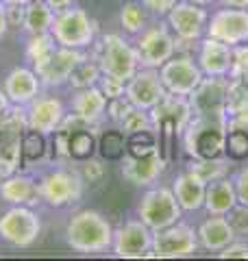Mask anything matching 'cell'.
<instances>
[{
	"mask_svg": "<svg viewBox=\"0 0 248 261\" xmlns=\"http://www.w3.org/2000/svg\"><path fill=\"white\" fill-rule=\"evenodd\" d=\"M196 233H198V244H201L205 250H213V252L222 250L235 240L233 226L222 216H211L209 220H205Z\"/></svg>",
	"mask_w": 248,
	"mask_h": 261,
	"instance_id": "obj_26",
	"label": "cell"
},
{
	"mask_svg": "<svg viewBox=\"0 0 248 261\" xmlns=\"http://www.w3.org/2000/svg\"><path fill=\"white\" fill-rule=\"evenodd\" d=\"M187 170L194 172L203 183H211V181H216V178L227 176L229 166L220 159H194Z\"/></svg>",
	"mask_w": 248,
	"mask_h": 261,
	"instance_id": "obj_35",
	"label": "cell"
},
{
	"mask_svg": "<svg viewBox=\"0 0 248 261\" xmlns=\"http://www.w3.org/2000/svg\"><path fill=\"white\" fill-rule=\"evenodd\" d=\"M205 187L207 183H203L194 172H181L175 183H172V192H175L179 205L183 211H198L205 205Z\"/></svg>",
	"mask_w": 248,
	"mask_h": 261,
	"instance_id": "obj_27",
	"label": "cell"
},
{
	"mask_svg": "<svg viewBox=\"0 0 248 261\" xmlns=\"http://www.w3.org/2000/svg\"><path fill=\"white\" fill-rule=\"evenodd\" d=\"M3 89L11 105H15V107H27L29 102H33L41 94L44 85H41L37 72L33 70L31 65H18V68H13L9 74L5 76Z\"/></svg>",
	"mask_w": 248,
	"mask_h": 261,
	"instance_id": "obj_20",
	"label": "cell"
},
{
	"mask_svg": "<svg viewBox=\"0 0 248 261\" xmlns=\"http://www.w3.org/2000/svg\"><path fill=\"white\" fill-rule=\"evenodd\" d=\"M70 109L74 116L85 120L87 124L101 128L103 120L107 118V98L101 89H98V85L85 87V89H74Z\"/></svg>",
	"mask_w": 248,
	"mask_h": 261,
	"instance_id": "obj_24",
	"label": "cell"
},
{
	"mask_svg": "<svg viewBox=\"0 0 248 261\" xmlns=\"http://www.w3.org/2000/svg\"><path fill=\"white\" fill-rule=\"evenodd\" d=\"M98 89L105 94L107 100L111 98H118V96H124V89H127V83L115 76H109V74H103L101 81H98Z\"/></svg>",
	"mask_w": 248,
	"mask_h": 261,
	"instance_id": "obj_42",
	"label": "cell"
},
{
	"mask_svg": "<svg viewBox=\"0 0 248 261\" xmlns=\"http://www.w3.org/2000/svg\"><path fill=\"white\" fill-rule=\"evenodd\" d=\"M207 35L229 44L231 48L248 42V11L246 9H220L207 22Z\"/></svg>",
	"mask_w": 248,
	"mask_h": 261,
	"instance_id": "obj_17",
	"label": "cell"
},
{
	"mask_svg": "<svg viewBox=\"0 0 248 261\" xmlns=\"http://www.w3.org/2000/svg\"><path fill=\"white\" fill-rule=\"evenodd\" d=\"M9 33V22H7V5L0 3V39Z\"/></svg>",
	"mask_w": 248,
	"mask_h": 261,
	"instance_id": "obj_48",
	"label": "cell"
},
{
	"mask_svg": "<svg viewBox=\"0 0 248 261\" xmlns=\"http://www.w3.org/2000/svg\"><path fill=\"white\" fill-rule=\"evenodd\" d=\"M198 65L207 76H229L231 65H233V48L207 35V39L201 42Z\"/></svg>",
	"mask_w": 248,
	"mask_h": 261,
	"instance_id": "obj_23",
	"label": "cell"
},
{
	"mask_svg": "<svg viewBox=\"0 0 248 261\" xmlns=\"http://www.w3.org/2000/svg\"><path fill=\"white\" fill-rule=\"evenodd\" d=\"M187 3H194V5H209L211 0H187Z\"/></svg>",
	"mask_w": 248,
	"mask_h": 261,
	"instance_id": "obj_53",
	"label": "cell"
},
{
	"mask_svg": "<svg viewBox=\"0 0 248 261\" xmlns=\"http://www.w3.org/2000/svg\"><path fill=\"white\" fill-rule=\"evenodd\" d=\"M74 163H77L81 176L85 178V181H89V183L101 181V178L105 176V172H107L105 163H103L101 159H94V157H89V159H85V161H74Z\"/></svg>",
	"mask_w": 248,
	"mask_h": 261,
	"instance_id": "obj_39",
	"label": "cell"
},
{
	"mask_svg": "<svg viewBox=\"0 0 248 261\" xmlns=\"http://www.w3.org/2000/svg\"><path fill=\"white\" fill-rule=\"evenodd\" d=\"M165 166L168 163H165V159L159 152L146 154V157H129V154H124L122 176H124V181H129L135 187H148L161 176Z\"/></svg>",
	"mask_w": 248,
	"mask_h": 261,
	"instance_id": "obj_22",
	"label": "cell"
},
{
	"mask_svg": "<svg viewBox=\"0 0 248 261\" xmlns=\"http://www.w3.org/2000/svg\"><path fill=\"white\" fill-rule=\"evenodd\" d=\"M124 96L133 102V107L151 111L157 102H161L168 92L161 83L159 70L157 68H139L133 76L127 81V89Z\"/></svg>",
	"mask_w": 248,
	"mask_h": 261,
	"instance_id": "obj_16",
	"label": "cell"
},
{
	"mask_svg": "<svg viewBox=\"0 0 248 261\" xmlns=\"http://www.w3.org/2000/svg\"><path fill=\"white\" fill-rule=\"evenodd\" d=\"M248 109V79H231L227 87V118Z\"/></svg>",
	"mask_w": 248,
	"mask_h": 261,
	"instance_id": "obj_36",
	"label": "cell"
},
{
	"mask_svg": "<svg viewBox=\"0 0 248 261\" xmlns=\"http://www.w3.org/2000/svg\"><path fill=\"white\" fill-rule=\"evenodd\" d=\"M220 257L222 259H248V244H244V242H231L229 246H225L220 250Z\"/></svg>",
	"mask_w": 248,
	"mask_h": 261,
	"instance_id": "obj_46",
	"label": "cell"
},
{
	"mask_svg": "<svg viewBox=\"0 0 248 261\" xmlns=\"http://www.w3.org/2000/svg\"><path fill=\"white\" fill-rule=\"evenodd\" d=\"M101 65L103 74L127 81L139 70V59L135 46H131L127 39L118 33H107L98 42L92 44V55Z\"/></svg>",
	"mask_w": 248,
	"mask_h": 261,
	"instance_id": "obj_5",
	"label": "cell"
},
{
	"mask_svg": "<svg viewBox=\"0 0 248 261\" xmlns=\"http://www.w3.org/2000/svg\"><path fill=\"white\" fill-rule=\"evenodd\" d=\"M159 152L155 130H139V133L127 135V154L129 157H146V154Z\"/></svg>",
	"mask_w": 248,
	"mask_h": 261,
	"instance_id": "obj_34",
	"label": "cell"
},
{
	"mask_svg": "<svg viewBox=\"0 0 248 261\" xmlns=\"http://www.w3.org/2000/svg\"><path fill=\"white\" fill-rule=\"evenodd\" d=\"M0 200L7 205H24V207H37L41 202L37 178L24 172H13L9 176L0 178Z\"/></svg>",
	"mask_w": 248,
	"mask_h": 261,
	"instance_id": "obj_21",
	"label": "cell"
},
{
	"mask_svg": "<svg viewBox=\"0 0 248 261\" xmlns=\"http://www.w3.org/2000/svg\"><path fill=\"white\" fill-rule=\"evenodd\" d=\"M87 53L85 50H77V48H65V46H57L55 53L51 55L48 63L37 72V76L41 81V85L46 89L53 87H61L70 81V74L74 68L85 59Z\"/></svg>",
	"mask_w": 248,
	"mask_h": 261,
	"instance_id": "obj_19",
	"label": "cell"
},
{
	"mask_svg": "<svg viewBox=\"0 0 248 261\" xmlns=\"http://www.w3.org/2000/svg\"><path fill=\"white\" fill-rule=\"evenodd\" d=\"M41 216L35 207L11 205L0 216V242L11 248H31L41 235Z\"/></svg>",
	"mask_w": 248,
	"mask_h": 261,
	"instance_id": "obj_7",
	"label": "cell"
},
{
	"mask_svg": "<svg viewBox=\"0 0 248 261\" xmlns=\"http://www.w3.org/2000/svg\"><path fill=\"white\" fill-rule=\"evenodd\" d=\"M111 250L120 259H142L151 257L153 250V231L142 220H129L120 228H113Z\"/></svg>",
	"mask_w": 248,
	"mask_h": 261,
	"instance_id": "obj_14",
	"label": "cell"
},
{
	"mask_svg": "<svg viewBox=\"0 0 248 261\" xmlns=\"http://www.w3.org/2000/svg\"><path fill=\"white\" fill-rule=\"evenodd\" d=\"M24 111H27L29 128L37 130V133L46 137H53V133L59 128L63 118L68 116L65 102L59 96H51V94H39L35 100L24 107Z\"/></svg>",
	"mask_w": 248,
	"mask_h": 261,
	"instance_id": "obj_15",
	"label": "cell"
},
{
	"mask_svg": "<svg viewBox=\"0 0 248 261\" xmlns=\"http://www.w3.org/2000/svg\"><path fill=\"white\" fill-rule=\"evenodd\" d=\"M198 248V233L189 224L175 222L153 233L151 257L157 259H183L192 257Z\"/></svg>",
	"mask_w": 248,
	"mask_h": 261,
	"instance_id": "obj_11",
	"label": "cell"
},
{
	"mask_svg": "<svg viewBox=\"0 0 248 261\" xmlns=\"http://www.w3.org/2000/svg\"><path fill=\"white\" fill-rule=\"evenodd\" d=\"M231 79H248V46H237L233 50V65Z\"/></svg>",
	"mask_w": 248,
	"mask_h": 261,
	"instance_id": "obj_43",
	"label": "cell"
},
{
	"mask_svg": "<svg viewBox=\"0 0 248 261\" xmlns=\"http://www.w3.org/2000/svg\"><path fill=\"white\" fill-rule=\"evenodd\" d=\"M46 135L37 133V130H27V135H24V144H22V154H24V161L29 163H39L41 157L46 154Z\"/></svg>",
	"mask_w": 248,
	"mask_h": 261,
	"instance_id": "obj_38",
	"label": "cell"
},
{
	"mask_svg": "<svg viewBox=\"0 0 248 261\" xmlns=\"http://www.w3.org/2000/svg\"><path fill=\"white\" fill-rule=\"evenodd\" d=\"M103 76V70L101 65H98V61L94 59V57H85L77 68H74V72L70 74V87L72 89H85V87H94L98 85V81H101Z\"/></svg>",
	"mask_w": 248,
	"mask_h": 261,
	"instance_id": "obj_32",
	"label": "cell"
},
{
	"mask_svg": "<svg viewBox=\"0 0 248 261\" xmlns=\"http://www.w3.org/2000/svg\"><path fill=\"white\" fill-rule=\"evenodd\" d=\"M181 205L177 196L168 187H153L148 190L137 207V218L151 228V231H161V228L175 224L181 220Z\"/></svg>",
	"mask_w": 248,
	"mask_h": 261,
	"instance_id": "obj_10",
	"label": "cell"
},
{
	"mask_svg": "<svg viewBox=\"0 0 248 261\" xmlns=\"http://www.w3.org/2000/svg\"><path fill=\"white\" fill-rule=\"evenodd\" d=\"M237 205V194L233 181L227 176L216 178L205 187V209L209 216H229V211Z\"/></svg>",
	"mask_w": 248,
	"mask_h": 261,
	"instance_id": "obj_25",
	"label": "cell"
},
{
	"mask_svg": "<svg viewBox=\"0 0 248 261\" xmlns=\"http://www.w3.org/2000/svg\"><path fill=\"white\" fill-rule=\"evenodd\" d=\"M139 68H157L175 57V35L165 24H155L151 29H144L137 35L135 42Z\"/></svg>",
	"mask_w": 248,
	"mask_h": 261,
	"instance_id": "obj_12",
	"label": "cell"
},
{
	"mask_svg": "<svg viewBox=\"0 0 248 261\" xmlns=\"http://www.w3.org/2000/svg\"><path fill=\"white\" fill-rule=\"evenodd\" d=\"M98 152L107 161H122V157L127 154V135L118 126L103 130L98 137Z\"/></svg>",
	"mask_w": 248,
	"mask_h": 261,
	"instance_id": "obj_30",
	"label": "cell"
},
{
	"mask_svg": "<svg viewBox=\"0 0 248 261\" xmlns=\"http://www.w3.org/2000/svg\"><path fill=\"white\" fill-rule=\"evenodd\" d=\"M227 87H229V79L225 76L203 79L198 87L187 96L192 116L227 126Z\"/></svg>",
	"mask_w": 248,
	"mask_h": 261,
	"instance_id": "obj_9",
	"label": "cell"
},
{
	"mask_svg": "<svg viewBox=\"0 0 248 261\" xmlns=\"http://www.w3.org/2000/svg\"><path fill=\"white\" fill-rule=\"evenodd\" d=\"M24 13H27V5H7V22H9V29L24 27Z\"/></svg>",
	"mask_w": 248,
	"mask_h": 261,
	"instance_id": "obj_45",
	"label": "cell"
},
{
	"mask_svg": "<svg viewBox=\"0 0 248 261\" xmlns=\"http://www.w3.org/2000/svg\"><path fill=\"white\" fill-rule=\"evenodd\" d=\"M146 9H151L153 13H159V15H165L172 7H175L179 0H139Z\"/></svg>",
	"mask_w": 248,
	"mask_h": 261,
	"instance_id": "obj_47",
	"label": "cell"
},
{
	"mask_svg": "<svg viewBox=\"0 0 248 261\" xmlns=\"http://www.w3.org/2000/svg\"><path fill=\"white\" fill-rule=\"evenodd\" d=\"M51 35L55 37L57 46L87 50L92 48L98 35V22L81 7H65L55 11V20L51 27Z\"/></svg>",
	"mask_w": 248,
	"mask_h": 261,
	"instance_id": "obj_4",
	"label": "cell"
},
{
	"mask_svg": "<svg viewBox=\"0 0 248 261\" xmlns=\"http://www.w3.org/2000/svg\"><path fill=\"white\" fill-rule=\"evenodd\" d=\"M222 3L229 7H235V9H246L248 7V0H222Z\"/></svg>",
	"mask_w": 248,
	"mask_h": 261,
	"instance_id": "obj_51",
	"label": "cell"
},
{
	"mask_svg": "<svg viewBox=\"0 0 248 261\" xmlns=\"http://www.w3.org/2000/svg\"><path fill=\"white\" fill-rule=\"evenodd\" d=\"M41 202H46L53 209H63L77 205L85 192V178L81 176L77 163L74 166H63L59 161L57 166L44 170L37 176Z\"/></svg>",
	"mask_w": 248,
	"mask_h": 261,
	"instance_id": "obj_3",
	"label": "cell"
},
{
	"mask_svg": "<svg viewBox=\"0 0 248 261\" xmlns=\"http://www.w3.org/2000/svg\"><path fill=\"white\" fill-rule=\"evenodd\" d=\"M0 3H5V5H29L31 0H0Z\"/></svg>",
	"mask_w": 248,
	"mask_h": 261,
	"instance_id": "obj_52",
	"label": "cell"
},
{
	"mask_svg": "<svg viewBox=\"0 0 248 261\" xmlns=\"http://www.w3.org/2000/svg\"><path fill=\"white\" fill-rule=\"evenodd\" d=\"M225 124L192 116L181 135L185 152L192 159H220L225 154Z\"/></svg>",
	"mask_w": 248,
	"mask_h": 261,
	"instance_id": "obj_8",
	"label": "cell"
},
{
	"mask_svg": "<svg viewBox=\"0 0 248 261\" xmlns=\"http://www.w3.org/2000/svg\"><path fill=\"white\" fill-rule=\"evenodd\" d=\"M151 113L153 130L159 144V154L165 159V163L172 161V148L177 146V140H181L187 122L192 120V107L185 96L168 94L161 102L148 111Z\"/></svg>",
	"mask_w": 248,
	"mask_h": 261,
	"instance_id": "obj_2",
	"label": "cell"
},
{
	"mask_svg": "<svg viewBox=\"0 0 248 261\" xmlns=\"http://www.w3.org/2000/svg\"><path fill=\"white\" fill-rule=\"evenodd\" d=\"M48 5L53 7L55 11H59V9H65V7H70V5H74V0H46Z\"/></svg>",
	"mask_w": 248,
	"mask_h": 261,
	"instance_id": "obj_49",
	"label": "cell"
},
{
	"mask_svg": "<svg viewBox=\"0 0 248 261\" xmlns=\"http://www.w3.org/2000/svg\"><path fill=\"white\" fill-rule=\"evenodd\" d=\"M55 20V9L46 0H31L24 13V27L22 31L27 35H39V33H51Z\"/></svg>",
	"mask_w": 248,
	"mask_h": 261,
	"instance_id": "obj_28",
	"label": "cell"
},
{
	"mask_svg": "<svg viewBox=\"0 0 248 261\" xmlns=\"http://www.w3.org/2000/svg\"><path fill=\"white\" fill-rule=\"evenodd\" d=\"M57 42L51 33H39V35H29L27 39V48H24V57L31 63V68L39 72L51 59V55L55 53Z\"/></svg>",
	"mask_w": 248,
	"mask_h": 261,
	"instance_id": "obj_29",
	"label": "cell"
},
{
	"mask_svg": "<svg viewBox=\"0 0 248 261\" xmlns=\"http://www.w3.org/2000/svg\"><path fill=\"white\" fill-rule=\"evenodd\" d=\"M131 107H133V102L127 96L111 98V100H107V118H109V122H113V126H118L122 118L131 111Z\"/></svg>",
	"mask_w": 248,
	"mask_h": 261,
	"instance_id": "obj_40",
	"label": "cell"
},
{
	"mask_svg": "<svg viewBox=\"0 0 248 261\" xmlns=\"http://www.w3.org/2000/svg\"><path fill=\"white\" fill-rule=\"evenodd\" d=\"M225 154L231 161L248 159V126L227 124L225 130Z\"/></svg>",
	"mask_w": 248,
	"mask_h": 261,
	"instance_id": "obj_31",
	"label": "cell"
},
{
	"mask_svg": "<svg viewBox=\"0 0 248 261\" xmlns=\"http://www.w3.org/2000/svg\"><path fill=\"white\" fill-rule=\"evenodd\" d=\"M118 128L122 130L124 135H133V133H139V130H151V128H153L151 113H148L146 109L131 107V111L122 118V122L118 124Z\"/></svg>",
	"mask_w": 248,
	"mask_h": 261,
	"instance_id": "obj_37",
	"label": "cell"
},
{
	"mask_svg": "<svg viewBox=\"0 0 248 261\" xmlns=\"http://www.w3.org/2000/svg\"><path fill=\"white\" fill-rule=\"evenodd\" d=\"M231 218H227L231 226H233L235 231V238H244V235H248V205H237L229 211Z\"/></svg>",
	"mask_w": 248,
	"mask_h": 261,
	"instance_id": "obj_41",
	"label": "cell"
},
{
	"mask_svg": "<svg viewBox=\"0 0 248 261\" xmlns=\"http://www.w3.org/2000/svg\"><path fill=\"white\" fill-rule=\"evenodd\" d=\"M120 27L129 35H139L146 29V7L142 3H127L120 9Z\"/></svg>",
	"mask_w": 248,
	"mask_h": 261,
	"instance_id": "obj_33",
	"label": "cell"
},
{
	"mask_svg": "<svg viewBox=\"0 0 248 261\" xmlns=\"http://www.w3.org/2000/svg\"><path fill=\"white\" fill-rule=\"evenodd\" d=\"M65 244L83 255H96L111 248L113 226L101 211L81 209L70 216L65 224Z\"/></svg>",
	"mask_w": 248,
	"mask_h": 261,
	"instance_id": "obj_1",
	"label": "cell"
},
{
	"mask_svg": "<svg viewBox=\"0 0 248 261\" xmlns=\"http://www.w3.org/2000/svg\"><path fill=\"white\" fill-rule=\"evenodd\" d=\"M27 130L29 124L24 107L11 105L5 113H0V178L18 172L24 166L22 144Z\"/></svg>",
	"mask_w": 248,
	"mask_h": 261,
	"instance_id": "obj_6",
	"label": "cell"
},
{
	"mask_svg": "<svg viewBox=\"0 0 248 261\" xmlns=\"http://www.w3.org/2000/svg\"><path fill=\"white\" fill-rule=\"evenodd\" d=\"M235 194H237V202L239 205H248V168L239 170L235 176Z\"/></svg>",
	"mask_w": 248,
	"mask_h": 261,
	"instance_id": "obj_44",
	"label": "cell"
},
{
	"mask_svg": "<svg viewBox=\"0 0 248 261\" xmlns=\"http://www.w3.org/2000/svg\"><path fill=\"white\" fill-rule=\"evenodd\" d=\"M207 22H209V15L203 9V5H194L187 0L177 3L168 11V27L175 33V37L189 39V42H196L203 35Z\"/></svg>",
	"mask_w": 248,
	"mask_h": 261,
	"instance_id": "obj_18",
	"label": "cell"
},
{
	"mask_svg": "<svg viewBox=\"0 0 248 261\" xmlns=\"http://www.w3.org/2000/svg\"><path fill=\"white\" fill-rule=\"evenodd\" d=\"M11 107V102H9V98H7V94H5V89L0 87V113H5L7 109Z\"/></svg>",
	"mask_w": 248,
	"mask_h": 261,
	"instance_id": "obj_50",
	"label": "cell"
},
{
	"mask_svg": "<svg viewBox=\"0 0 248 261\" xmlns=\"http://www.w3.org/2000/svg\"><path fill=\"white\" fill-rule=\"evenodd\" d=\"M161 83L168 94L175 96H189L203 81V70L201 65H196L189 55H179L170 57L161 68H159Z\"/></svg>",
	"mask_w": 248,
	"mask_h": 261,
	"instance_id": "obj_13",
	"label": "cell"
}]
</instances>
